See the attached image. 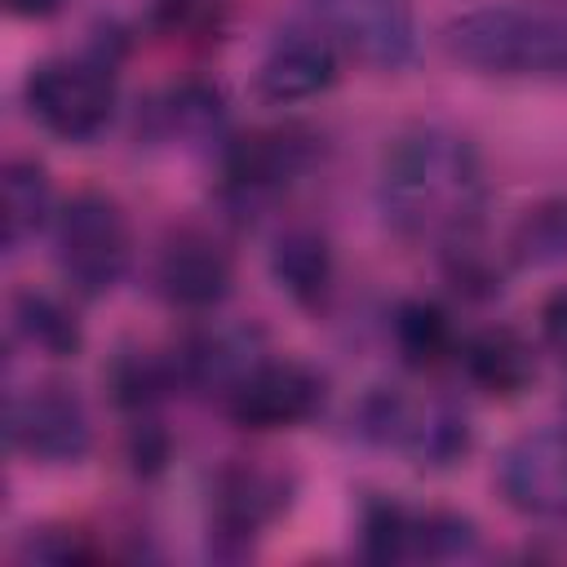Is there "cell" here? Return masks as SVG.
I'll return each mask as SVG.
<instances>
[{"label":"cell","instance_id":"cell-1","mask_svg":"<svg viewBox=\"0 0 567 567\" xmlns=\"http://www.w3.org/2000/svg\"><path fill=\"white\" fill-rule=\"evenodd\" d=\"M377 208L408 244L447 252L478 239L487 213V173L478 146L447 124L403 128L381 155Z\"/></svg>","mask_w":567,"mask_h":567},{"label":"cell","instance_id":"cell-2","mask_svg":"<svg viewBox=\"0 0 567 567\" xmlns=\"http://www.w3.org/2000/svg\"><path fill=\"white\" fill-rule=\"evenodd\" d=\"M443 49L483 75L567 80V18L523 4H483L443 27Z\"/></svg>","mask_w":567,"mask_h":567},{"label":"cell","instance_id":"cell-3","mask_svg":"<svg viewBox=\"0 0 567 567\" xmlns=\"http://www.w3.org/2000/svg\"><path fill=\"white\" fill-rule=\"evenodd\" d=\"M354 421L368 443L403 452L421 470H452L470 452V421L447 399H421L408 390L377 385L359 399Z\"/></svg>","mask_w":567,"mask_h":567},{"label":"cell","instance_id":"cell-4","mask_svg":"<svg viewBox=\"0 0 567 567\" xmlns=\"http://www.w3.org/2000/svg\"><path fill=\"white\" fill-rule=\"evenodd\" d=\"M53 252H58L62 279L75 292L84 297L111 292L124 279L133 257V230L124 208L102 190L71 195L53 217Z\"/></svg>","mask_w":567,"mask_h":567},{"label":"cell","instance_id":"cell-5","mask_svg":"<svg viewBox=\"0 0 567 567\" xmlns=\"http://www.w3.org/2000/svg\"><path fill=\"white\" fill-rule=\"evenodd\" d=\"M22 102L58 142H93L115 115V80L106 58H49L27 71Z\"/></svg>","mask_w":567,"mask_h":567},{"label":"cell","instance_id":"cell-6","mask_svg":"<svg viewBox=\"0 0 567 567\" xmlns=\"http://www.w3.org/2000/svg\"><path fill=\"white\" fill-rule=\"evenodd\" d=\"M4 434L13 452L44 465H71L93 447L84 399L58 381L13 390L4 403Z\"/></svg>","mask_w":567,"mask_h":567},{"label":"cell","instance_id":"cell-7","mask_svg":"<svg viewBox=\"0 0 567 567\" xmlns=\"http://www.w3.org/2000/svg\"><path fill=\"white\" fill-rule=\"evenodd\" d=\"M292 501V478L270 465L235 461L213 478V549L217 554H244L261 527H270Z\"/></svg>","mask_w":567,"mask_h":567},{"label":"cell","instance_id":"cell-8","mask_svg":"<svg viewBox=\"0 0 567 567\" xmlns=\"http://www.w3.org/2000/svg\"><path fill=\"white\" fill-rule=\"evenodd\" d=\"M323 31L377 71H399L416 49L412 0H310Z\"/></svg>","mask_w":567,"mask_h":567},{"label":"cell","instance_id":"cell-9","mask_svg":"<svg viewBox=\"0 0 567 567\" xmlns=\"http://www.w3.org/2000/svg\"><path fill=\"white\" fill-rule=\"evenodd\" d=\"M496 483L518 514L567 527V430L514 439L496 461Z\"/></svg>","mask_w":567,"mask_h":567},{"label":"cell","instance_id":"cell-10","mask_svg":"<svg viewBox=\"0 0 567 567\" xmlns=\"http://www.w3.org/2000/svg\"><path fill=\"white\" fill-rule=\"evenodd\" d=\"M323 408V377L297 359H261L226 399L244 430H292Z\"/></svg>","mask_w":567,"mask_h":567},{"label":"cell","instance_id":"cell-11","mask_svg":"<svg viewBox=\"0 0 567 567\" xmlns=\"http://www.w3.org/2000/svg\"><path fill=\"white\" fill-rule=\"evenodd\" d=\"M315 159V146L297 128H270L239 137L221 151V195L235 208H257L292 186Z\"/></svg>","mask_w":567,"mask_h":567},{"label":"cell","instance_id":"cell-12","mask_svg":"<svg viewBox=\"0 0 567 567\" xmlns=\"http://www.w3.org/2000/svg\"><path fill=\"white\" fill-rule=\"evenodd\" d=\"M230 284H235L230 252L208 230L182 226L164 239V248L155 257V288L168 306L213 310L230 297Z\"/></svg>","mask_w":567,"mask_h":567},{"label":"cell","instance_id":"cell-13","mask_svg":"<svg viewBox=\"0 0 567 567\" xmlns=\"http://www.w3.org/2000/svg\"><path fill=\"white\" fill-rule=\"evenodd\" d=\"M177 381L204 394H221V403L230 399V390L261 363V332L244 328V323H213L190 332L177 350Z\"/></svg>","mask_w":567,"mask_h":567},{"label":"cell","instance_id":"cell-14","mask_svg":"<svg viewBox=\"0 0 567 567\" xmlns=\"http://www.w3.org/2000/svg\"><path fill=\"white\" fill-rule=\"evenodd\" d=\"M332 80H337L332 40L319 31H284L257 62L252 84H257V97L288 106V102H306V97L323 93Z\"/></svg>","mask_w":567,"mask_h":567},{"label":"cell","instance_id":"cell-15","mask_svg":"<svg viewBox=\"0 0 567 567\" xmlns=\"http://www.w3.org/2000/svg\"><path fill=\"white\" fill-rule=\"evenodd\" d=\"M456 363L492 399H514L536 377V354L514 328H483V332L465 337L456 350Z\"/></svg>","mask_w":567,"mask_h":567},{"label":"cell","instance_id":"cell-16","mask_svg":"<svg viewBox=\"0 0 567 567\" xmlns=\"http://www.w3.org/2000/svg\"><path fill=\"white\" fill-rule=\"evenodd\" d=\"M270 275L275 284L306 310L328 301L332 288V248L315 230H284L270 248Z\"/></svg>","mask_w":567,"mask_h":567},{"label":"cell","instance_id":"cell-17","mask_svg":"<svg viewBox=\"0 0 567 567\" xmlns=\"http://www.w3.org/2000/svg\"><path fill=\"white\" fill-rule=\"evenodd\" d=\"M390 332H394L399 359L408 368H416V372H434V368L452 363L456 350H461V337H456L447 310L434 306V301H403L394 310Z\"/></svg>","mask_w":567,"mask_h":567},{"label":"cell","instance_id":"cell-18","mask_svg":"<svg viewBox=\"0 0 567 567\" xmlns=\"http://www.w3.org/2000/svg\"><path fill=\"white\" fill-rule=\"evenodd\" d=\"M53 213V186L44 164L35 159H9L4 164V244L18 252L27 239H35L49 226Z\"/></svg>","mask_w":567,"mask_h":567},{"label":"cell","instance_id":"cell-19","mask_svg":"<svg viewBox=\"0 0 567 567\" xmlns=\"http://www.w3.org/2000/svg\"><path fill=\"white\" fill-rule=\"evenodd\" d=\"M13 328L31 350H40L49 359H75L84 346L80 319L53 292H35V288L18 292L13 297Z\"/></svg>","mask_w":567,"mask_h":567},{"label":"cell","instance_id":"cell-20","mask_svg":"<svg viewBox=\"0 0 567 567\" xmlns=\"http://www.w3.org/2000/svg\"><path fill=\"white\" fill-rule=\"evenodd\" d=\"M359 545L368 563L421 558V509H408L390 496H368L359 514Z\"/></svg>","mask_w":567,"mask_h":567},{"label":"cell","instance_id":"cell-21","mask_svg":"<svg viewBox=\"0 0 567 567\" xmlns=\"http://www.w3.org/2000/svg\"><path fill=\"white\" fill-rule=\"evenodd\" d=\"M177 381V363L173 354H155V350H124L115 354L111 372H106V390L120 408L128 412H151Z\"/></svg>","mask_w":567,"mask_h":567},{"label":"cell","instance_id":"cell-22","mask_svg":"<svg viewBox=\"0 0 567 567\" xmlns=\"http://www.w3.org/2000/svg\"><path fill=\"white\" fill-rule=\"evenodd\" d=\"M155 120H159V137L208 142V137L221 133L226 111H221V97L208 84H182V89L164 93V102L155 106Z\"/></svg>","mask_w":567,"mask_h":567},{"label":"cell","instance_id":"cell-23","mask_svg":"<svg viewBox=\"0 0 567 567\" xmlns=\"http://www.w3.org/2000/svg\"><path fill=\"white\" fill-rule=\"evenodd\" d=\"M226 18H230V0H155L151 4V27L177 44L217 40Z\"/></svg>","mask_w":567,"mask_h":567},{"label":"cell","instance_id":"cell-24","mask_svg":"<svg viewBox=\"0 0 567 567\" xmlns=\"http://www.w3.org/2000/svg\"><path fill=\"white\" fill-rule=\"evenodd\" d=\"M514 257L523 266H549L567 257V199H549L523 217L514 230Z\"/></svg>","mask_w":567,"mask_h":567},{"label":"cell","instance_id":"cell-25","mask_svg":"<svg viewBox=\"0 0 567 567\" xmlns=\"http://www.w3.org/2000/svg\"><path fill=\"white\" fill-rule=\"evenodd\" d=\"M18 554L22 558H44V563H80V558H93L97 549L75 527H40V532H31L22 540Z\"/></svg>","mask_w":567,"mask_h":567},{"label":"cell","instance_id":"cell-26","mask_svg":"<svg viewBox=\"0 0 567 567\" xmlns=\"http://www.w3.org/2000/svg\"><path fill=\"white\" fill-rule=\"evenodd\" d=\"M128 456H133V470H137V474H155V470L168 461V434H164L159 421H151L146 412H142V421L133 425Z\"/></svg>","mask_w":567,"mask_h":567},{"label":"cell","instance_id":"cell-27","mask_svg":"<svg viewBox=\"0 0 567 567\" xmlns=\"http://www.w3.org/2000/svg\"><path fill=\"white\" fill-rule=\"evenodd\" d=\"M540 337L567 363V288H558V292L545 297V306H540Z\"/></svg>","mask_w":567,"mask_h":567},{"label":"cell","instance_id":"cell-28","mask_svg":"<svg viewBox=\"0 0 567 567\" xmlns=\"http://www.w3.org/2000/svg\"><path fill=\"white\" fill-rule=\"evenodd\" d=\"M4 9L13 13V18H53L58 9H62V0H4Z\"/></svg>","mask_w":567,"mask_h":567}]
</instances>
